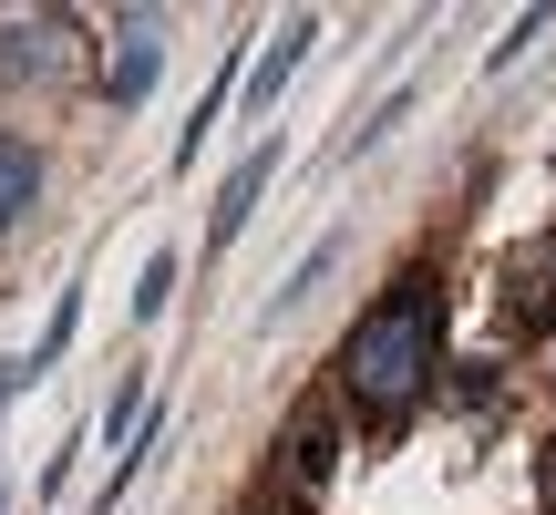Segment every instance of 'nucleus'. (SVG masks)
<instances>
[{
    "label": "nucleus",
    "mask_w": 556,
    "mask_h": 515,
    "mask_svg": "<svg viewBox=\"0 0 556 515\" xmlns=\"http://www.w3.org/2000/svg\"><path fill=\"white\" fill-rule=\"evenodd\" d=\"M41 186H52V155H41L21 124H0V238H11V227H31Z\"/></svg>",
    "instance_id": "5"
},
{
    "label": "nucleus",
    "mask_w": 556,
    "mask_h": 515,
    "mask_svg": "<svg viewBox=\"0 0 556 515\" xmlns=\"http://www.w3.org/2000/svg\"><path fill=\"white\" fill-rule=\"evenodd\" d=\"M93 83H103L114 114H135V103L165 83V21L155 11H114V32H103V52H93Z\"/></svg>",
    "instance_id": "3"
},
{
    "label": "nucleus",
    "mask_w": 556,
    "mask_h": 515,
    "mask_svg": "<svg viewBox=\"0 0 556 515\" xmlns=\"http://www.w3.org/2000/svg\"><path fill=\"white\" fill-rule=\"evenodd\" d=\"M546 32H556V11H516V21H505V41L484 52V73H505V62H516L526 41H546Z\"/></svg>",
    "instance_id": "12"
},
{
    "label": "nucleus",
    "mask_w": 556,
    "mask_h": 515,
    "mask_svg": "<svg viewBox=\"0 0 556 515\" xmlns=\"http://www.w3.org/2000/svg\"><path fill=\"white\" fill-rule=\"evenodd\" d=\"M330 268H340V238H319V248H309V258H299V268H289V278H278V299H268V310H258V319H268V330H278V310H299V299H309V289H319V278H330Z\"/></svg>",
    "instance_id": "9"
},
{
    "label": "nucleus",
    "mask_w": 556,
    "mask_h": 515,
    "mask_svg": "<svg viewBox=\"0 0 556 515\" xmlns=\"http://www.w3.org/2000/svg\"><path fill=\"white\" fill-rule=\"evenodd\" d=\"M73 330H83V289H62V299H52V330H41V340H31V351H21V361H31V381H41V372H52V361H62V351H73Z\"/></svg>",
    "instance_id": "10"
},
{
    "label": "nucleus",
    "mask_w": 556,
    "mask_h": 515,
    "mask_svg": "<svg viewBox=\"0 0 556 515\" xmlns=\"http://www.w3.org/2000/svg\"><path fill=\"white\" fill-rule=\"evenodd\" d=\"M309 41H319V21H309V11H289V21H278V41L248 62V103H258V114H278V93H289V73L309 62Z\"/></svg>",
    "instance_id": "6"
},
{
    "label": "nucleus",
    "mask_w": 556,
    "mask_h": 515,
    "mask_svg": "<svg viewBox=\"0 0 556 515\" xmlns=\"http://www.w3.org/2000/svg\"><path fill=\"white\" fill-rule=\"evenodd\" d=\"M505 310H516V330H556V238H536L505 268Z\"/></svg>",
    "instance_id": "7"
},
{
    "label": "nucleus",
    "mask_w": 556,
    "mask_h": 515,
    "mask_svg": "<svg viewBox=\"0 0 556 515\" xmlns=\"http://www.w3.org/2000/svg\"><path fill=\"white\" fill-rule=\"evenodd\" d=\"M443 330H454V289H443L433 258H413V268H402L392 289L340 330V351H330L340 402H351L371 434L413 423V402L433 392V372H443Z\"/></svg>",
    "instance_id": "1"
},
{
    "label": "nucleus",
    "mask_w": 556,
    "mask_h": 515,
    "mask_svg": "<svg viewBox=\"0 0 556 515\" xmlns=\"http://www.w3.org/2000/svg\"><path fill=\"white\" fill-rule=\"evenodd\" d=\"M330 464H340V434H330V423H299V443H289V485H299V495H319V485H330Z\"/></svg>",
    "instance_id": "8"
},
{
    "label": "nucleus",
    "mask_w": 556,
    "mask_h": 515,
    "mask_svg": "<svg viewBox=\"0 0 556 515\" xmlns=\"http://www.w3.org/2000/svg\"><path fill=\"white\" fill-rule=\"evenodd\" d=\"M83 73V21L73 11H11L0 21V83H73Z\"/></svg>",
    "instance_id": "2"
},
{
    "label": "nucleus",
    "mask_w": 556,
    "mask_h": 515,
    "mask_svg": "<svg viewBox=\"0 0 556 515\" xmlns=\"http://www.w3.org/2000/svg\"><path fill=\"white\" fill-rule=\"evenodd\" d=\"M0 515H11V485H0Z\"/></svg>",
    "instance_id": "16"
},
{
    "label": "nucleus",
    "mask_w": 556,
    "mask_h": 515,
    "mask_svg": "<svg viewBox=\"0 0 556 515\" xmlns=\"http://www.w3.org/2000/svg\"><path fill=\"white\" fill-rule=\"evenodd\" d=\"M402 114H413V83H402V93H381V103H371V114H361V135H351V145H340V155H361V145H381V135H392V124H402Z\"/></svg>",
    "instance_id": "13"
},
{
    "label": "nucleus",
    "mask_w": 556,
    "mask_h": 515,
    "mask_svg": "<svg viewBox=\"0 0 556 515\" xmlns=\"http://www.w3.org/2000/svg\"><path fill=\"white\" fill-rule=\"evenodd\" d=\"M165 310H176V248H155L135 268V319H165Z\"/></svg>",
    "instance_id": "11"
},
{
    "label": "nucleus",
    "mask_w": 556,
    "mask_h": 515,
    "mask_svg": "<svg viewBox=\"0 0 556 515\" xmlns=\"http://www.w3.org/2000/svg\"><path fill=\"white\" fill-rule=\"evenodd\" d=\"M278 155H289V145H278V135H258V145H248L238 165H227V186H217V217H206V258H227V248L248 238V217H258V197L278 186Z\"/></svg>",
    "instance_id": "4"
},
{
    "label": "nucleus",
    "mask_w": 556,
    "mask_h": 515,
    "mask_svg": "<svg viewBox=\"0 0 556 515\" xmlns=\"http://www.w3.org/2000/svg\"><path fill=\"white\" fill-rule=\"evenodd\" d=\"M21 392H31V361H0V413H11Z\"/></svg>",
    "instance_id": "14"
},
{
    "label": "nucleus",
    "mask_w": 556,
    "mask_h": 515,
    "mask_svg": "<svg viewBox=\"0 0 556 515\" xmlns=\"http://www.w3.org/2000/svg\"><path fill=\"white\" fill-rule=\"evenodd\" d=\"M536 485H546V505H556V443H546V454H536Z\"/></svg>",
    "instance_id": "15"
}]
</instances>
